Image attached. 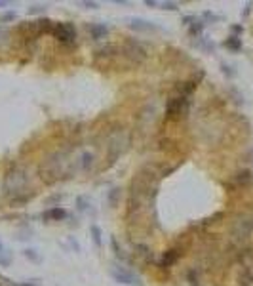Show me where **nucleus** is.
I'll use <instances>...</instances> for the list:
<instances>
[{
	"mask_svg": "<svg viewBox=\"0 0 253 286\" xmlns=\"http://www.w3.org/2000/svg\"><path fill=\"white\" fill-rule=\"evenodd\" d=\"M204 27H206L204 20H196L193 25H188V36H191V39H202Z\"/></svg>",
	"mask_w": 253,
	"mask_h": 286,
	"instance_id": "4468645a",
	"label": "nucleus"
},
{
	"mask_svg": "<svg viewBox=\"0 0 253 286\" xmlns=\"http://www.w3.org/2000/svg\"><path fill=\"white\" fill-rule=\"evenodd\" d=\"M90 235H92V240H93V244L97 248L103 246V231H101L99 227L97 225H90Z\"/></svg>",
	"mask_w": 253,
	"mask_h": 286,
	"instance_id": "2eb2a0df",
	"label": "nucleus"
},
{
	"mask_svg": "<svg viewBox=\"0 0 253 286\" xmlns=\"http://www.w3.org/2000/svg\"><path fill=\"white\" fill-rule=\"evenodd\" d=\"M15 17H17V13L15 12H4V13H0V23H13Z\"/></svg>",
	"mask_w": 253,
	"mask_h": 286,
	"instance_id": "a211bd4d",
	"label": "nucleus"
},
{
	"mask_svg": "<svg viewBox=\"0 0 253 286\" xmlns=\"http://www.w3.org/2000/svg\"><path fill=\"white\" fill-rule=\"evenodd\" d=\"M253 231V220L247 216H242L233 223V237L238 240H246Z\"/></svg>",
	"mask_w": 253,
	"mask_h": 286,
	"instance_id": "39448f33",
	"label": "nucleus"
},
{
	"mask_svg": "<svg viewBox=\"0 0 253 286\" xmlns=\"http://www.w3.org/2000/svg\"><path fill=\"white\" fill-rule=\"evenodd\" d=\"M46 12V4H33V6L27 10L29 15H36V13H44Z\"/></svg>",
	"mask_w": 253,
	"mask_h": 286,
	"instance_id": "6ab92c4d",
	"label": "nucleus"
},
{
	"mask_svg": "<svg viewBox=\"0 0 253 286\" xmlns=\"http://www.w3.org/2000/svg\"><path fill=\"white\" fill-rule=\"evenodd\" d=\"M196 20H198L196 15H185V17H183V23H185V25L188 27V25H193V23H194Z\"/></svg>",
	"mask_w": 253,
	"mask_h": 286,
	"instance_id": "a878e982",
	"label": "nucleus"
},
{
	"mask_svg": "<svg viewBox=\"0 0 253 286\" xmlns=\"http://www.w3.org/2000/svg\"><path fill=\"white\" fill-rule=\"evenodd\" d=\"M188 111V98L186 96H177L172 98L166 105V119L167 120H181V117H185Z\"/></svg>",
	"mask_w": 253,
	"mask_h": 286,
	"instance_id": "20e7f679",
	"label": "nucleus"
},
{
	"mask_svg": "<svg viewBox=\"0 0 253 286\" xmlns=\"http://www.w3.org/2000/svg\"><path fill=\"white\" fill-rule=\"evenodd\" d=\"M179 258H181L179 250H175V248H173V250H167V252H164V256H162V260H160L158 265L162 267V269H167V267H172Z\"/></svg>",
	"mask_w": 253,
	"mask_h": 286,
	"instance_id": "9d476101",
	"label": "nucleus"
},
{
	"mask_svg": "<svg viewBox=\"0 0 253 286\" xmlns=\"http://www.w3.org/2000/svg\"><path fill=\"white\" fill-rule=\"evenodd\" d=\"M12 252H10V248L0 240V267H10L12 265Z\"/></svg>",
	"mask_w": 253,
	"mask_h": 286,
	"instance_id": "ddd939ff",
	"label": "nucleus"
},
{
	"mask_svg": "<svg viewBox=\"0 0 253 286\" xmlns=\"http://www.w3.org/2000/svg\"><path fill=\"white\" fill-rule=\"evenodd\" d=\"M221 71H223V74H225L226 79H233L234 74H236V71L230 65H226V63H221Z\"/></svg>",
	"mask_w": 253,
	"mask_h": 286,
	"instance_id": "412c9836",
	"label": "nucleus"
},
{
	"mask_svg": "<svg viewBox=\"0 0 253 286\" xmlns=\"http://www.w3.org/2000/svg\"><path fill=\"white\" fill-rule=\"evenodd\" d=\"M251 8H253V2H247L246 6H244V12H242V17H244V20L251 13Z\"/></svg>",
	"mask_w": 253,
	"mask_h": 286,
	"instance_id": "393cba45",
	"label": "nucleus"
},
{
	"mask_svg": "<svg viewBox=\"0 0 253 286\" xmlns=\"http://www.w3.org/2000/svg\"><path fill=\"white\" fill-rule=\"evenodd\" d=\"M88 31H90L93 40H101L109 34V27L105 23H88Z\"/></svg>",
	"mask_w": 253,
	"mask_h": 286,
	"instance_id": "1a4fd4ad",
	"label": "nucleus"
},
{
	"mask_svg": "<svg viewBox=\"0 0 253 286\" xmlns=\"http://www.w3.org/2000/svg\"><path fill=\"white\" fill-rule=\"evenodd\" d=\"M242 33H244V27H242V25H230V34H234V36H240Z\"/></svg>",
	"mask_w": 253,
	"mask_h": 286,
	"instance_id": "b1692460",
	"label": "nucleus"
},
{
	"mask_svg": "<svg viewBox=\"0 0 253 286\" xmlns=\"http://www.w3.org/2000/svg\"><path fill=\"white\" fill-rule=\"evenodd\" d=\"M223 46H225L228 52L238 53V52H242L244 44H242V39H240V36H234V34H230V36H226V39L223 40Z\"/></svg>",
	"mask_w": 253,
	"mask_h": 286,
	"instance_id": "9b49d317",
	"label": "nucleus"
},
{
	"mask_svg": "<svg viewBox=\"0 0 253 286\" xmlns=\"http://www.w3.org/2000/svg\"><path fill=\"white\" fill-rule=\"evenodd\" d=\"M78 4L86 10H97L99 8V2H93V0H80Z\"/></svg>",
	"mask_w": 253,
	"mask_h": 286,
	"instance_id": "aec40b11",
	"label": "nucleus"
},
{
	"mask_svg": "<svg viewBox=\"0 0 253 286\" xmlns=\"http://www.w3.org/2000/svg\"><path fill=\"white\" fill-rule=\"evenodd\" d=\"M145 6L153 8V6H160V4L156 2V0H145Z\"/></svg>",
	"mask_w": 253,
	"mask_h": 286,
	"instance_id": "bb28decb",
	"label": "nucleus"
},
{
	"mask_svg": "<svg viewBox=\"0 0 253 286\" xmlns=\"http://www.w3.org/2000/svg\"><path fill=\"white\" fill-rule=\"evenodd\" d=\"M122 50H124V55L132 58V61H135V63L143 61V60H145V55H146L145 48L141 46L137 40H128V42H124Z\"/></svg>",
	"mask_w": 253,
	"mask_h": 286,
	"instance_id": "0eeeda50",
	"label": "nucleus"
},
{
	"mask_svg": "<svg viewBox=\"0 0 253 286\" xmlns=\"http://www.w3.org/2000/svg\"><path fill=\"white\" fill-rule=\"evenodd\" d=\"M111 246H113V250H114V256L118 258V260H122V261H128V256L124 254V250L122 248H118V242H116V239H111Z\"/></svg>",
	"mask_w": 253,
	"mask_h": 286,
	"instance_id": "dca6fc26",
	"label": "nucleus"
},
{
	"mask_svg": "<svg viewBox=\"0 0 253 286\" xmlns=\"http://www.w3.org/2000/svg\"><path fill=\"white\" fill-rule=\"evenodd\" d=\"M221 17L219 15H215V13H212V12H204V23L206 21H219Z\"/></svg>",
	"mask_w": 253,
	"mask_h": 286,
	"instance_id": "5701e85b",
	"label": "nucleus"
},
{
	"mask_svg": "<svg viewBox=\"0 0 253 286\" xmlns=\"http://www.w3.org/2000/svg\"><path fill=\"white\" fill-rule=\"evenodd\" d=\"M23 256L29 258V260H33V261H40V256L36 254V250H29V248H27L25 252H23Z\"/></svg>",
	"mask_w": 253,
	"mask_h": 286,
	"instance_id": "4be33fe9",
	"label": "nucleus"
},
{
	"mask_svg": "<svg viewBox=\"0 0 253 286\" xmlns=\"http://www.w3.org/2000/svg\"><path fill=\"white\" fill-rule=\"evenodd\" d=\"M29 189V178H27L25 170L21 168H13L12 172L6 174V180H4V191H6L8 199L15 202H27V200L33 197V193L27 191Z\"/></svg>",
	"mask_w": 253,
	"mask_h": 286,
	"instance_id": "f257e3e1",
	"label": "nucleus"
},
{
	"mask_svg": "<svg viewBox=\"0 0 253 286\" xmlns=\"http://www.w3.org/2000/svg\"><path fill=\"white\" fill-rule=\"evenodd\" d=\"M160 8L166 10V12H177V10H179V4H177V2H172V0H167V2H160Z\"/></svg>",
	"mask_w": 253,
	"mask_h": 286,
	"instance_id": "f3484780",
	"label": "nucleus"
},
{
	"mask_svg": "<svg viewBox=\"0 0 253 286\" xmlns=\"http://www.w3.org/2000/svg\"><path fill=\"white\" fill-rule=\"evenodd\" d=\"M109 273H111V277L122 286H143V282H141V279L137 275L122 265L113 263V265L109 267Z\"/></svg>",
	"mask_w": 253,
	"mask_h": 286,
	"instance_id": "7ed1b4c3",
	"label": "nucleus"
},
{
	"mask_svg": "<svg viewBox=\"0 0 253 286\" xmlns=\"http://www.w3.org/2000/svg\"><path fill=\"white\" fill-rule=\"evenodd\" d=\"M253 181V174L249 172V170H240L236 176H234V183L238 187H246V185H249Z\"/></svg>",
	"mask_w": 253,
	"mask_h": 286,
	"instance_id": "f8f14e48",
	"label": "nucleus"
},
{
	"mask_svg": "<svg viewBox=\"0 0 253 286\" xmlns=\"http://www.w3.org/2000/svg\"><path fill=\"white\" fill-rule=\"evenodd\" d=\"M50 34L55 40H59L61 44H65V46H73L76 42V29H74L71 21H53Z\"/></svg>",
	"mask_w": 253,
	"mask_h": 286,
	"instance_id": "f03ea898",
	"label": "nucleus"
},
{
	"mask_svg": "<svg viewBox=\"0 0 253 286\" xmlns=\"http://www.w3.org/2000/svg\"><path fill=\"white\" fill-rule=\"evenodd\" d=\"M126 25L133 31H137V33H160L162 31V27L154 25L153 21H146L143 17H126Z\"/></svg>",
	"mask_w": 253,
	"mask_h": 286,
	"instance_id": "423d86ee",
	"label": "nucleus"
},
{
	"mask_svg": "<svg viewBox=\"0 0 253 286\" xmlns=\"http://www.w3.org/2000/svg\"><path fill=\"white\" fill-rule=\"evenodd\" d=\"M10 4H12V2H10V0H0V8H4V6H10Z\"/></svg>",
	"mask_w": 253,
	"mask_h": 286,
	"instance_id": "cd10ccee",
	"label": "nucleus"
},
{
	"mask_svg": "<svg viewBox=\"0 0 253 286\" xmlns=\"http://www.w3.org/2000/svg\"><path fill=\"white\" fill-rule=\"evenodd\" d=\"M67 210L63 206H52V208H48L46 212L42 214V220H46V221H63L67 220Z\"/></svg>",
	"mask_w": 253,
	"mask_h": 286,
	"instance_id": "6e6552de",
	"label": "nucleus"
}]
</instances>
